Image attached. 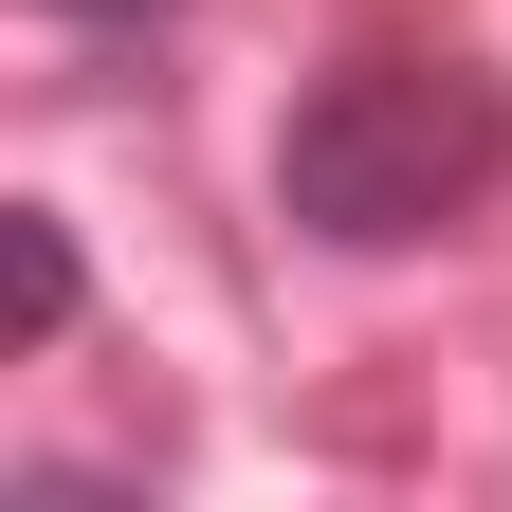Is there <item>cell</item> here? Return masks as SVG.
<instances>
[{
    "instance_id": "1",
    "label": "cell",
    "mask_w": 512,
    "mask_h": 512,
    "mask_svg": "<svg viewBox=\"0 0 512 512\" xmlns=\"http://www.w3.org/2000/svg\"><path fill=\"white\" fill-rule=\"evenodd\" d=\"M494 165H512V110H494L476 55H439V37L330 55V74L293 92V128H275V202L330 238V256H403L439 220H476Z\"/></svg>"
},
{
    "instance_id": "2",
    "label": "cell",
    "mask_w": 512,
    "mask_h": 512,
    "mask_svg": "<svg viewBox=\"0 0 512 512\" xmlns=\"http://www.w3.org/2000/svg\"><path fill=\"white\" fill-rule=\"evenodd\" d=\"M0 293H19V348H55V330H74V238H55L37 202L0 220Z\"/></svg>"
},
{
    "instance_id": "3",
    "label": "cell",
    "mask_w": 512,
    "mask_h": 512,
    "mask_svg": "<svg viewBox=\"0 0 512 512\" xmlns=\"http://www.w3.org/2000/svg\"><path fill=\"white\" fill-rule=\"evenodd\" d=\"M55 19H147V0H55Z\"/></svg>"
}]
</instances>
